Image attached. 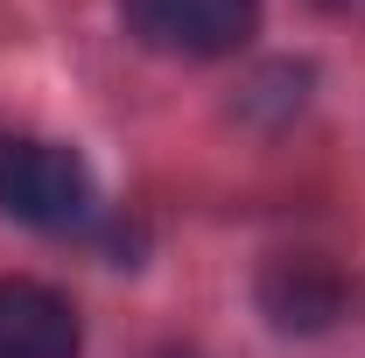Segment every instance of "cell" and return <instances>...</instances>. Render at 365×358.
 <instances>
[{
	"instance_id": "4",
	"label": "cell",
	"mask_w": 365,
	"mask_h": 358,
	"mask_svg": "<svg viewBox=\"0 0 365 358\" xmlns=\"http://www.w3.org/2000/svg\"><path fill=\"white\" fill-rule=\"evenodd\" d=\"M323 7H330V14H351V21L365 14V0H323Z\"/></svg>"
},
{
	"instance_id": "3",
	"label": "cell",
	"mask_w": 365,
	"mask_h": 358,
	"mask_svg": "<svg viewBox=\"0 0 365 358\" xmlns=\"http://www.w3.org/2000/svg\"><path fill=\"white\" fill-rule=\"evenodd\" d=\"M0 358H78V310L43 281H0Z\"/></svg>"
},
{
	"instance_id": "2",
	"label": "cell",
	"mask_w": 365,
	"mask_h": 358,
	"mask_svg": "<svg viewBox=\"0 0 365 358\" xmlns=\"http://www.w3.org/2000/svg\"><path fill=\"white\" fill-rule=\"evenodd\" d=\"M120 14L162 56H225L253 36L260 0H120Z\"/></svg>"
},
{
	"instance_id": "1",
	"label": "cell",
	"mask_w": 365,
	"mask_h": 358,
	"mask_svg": "<svg viewBox=\"0 0 365 358\" xmlns=\"http://www.w3.org/2000/svg\"><path fill=\"white\" fill-rule=\"evenodd\" d=\"M0 211L21 225H43V232H78L98 218V183L63 140L0 127Z\"/></svg>"
}]
</instances>
